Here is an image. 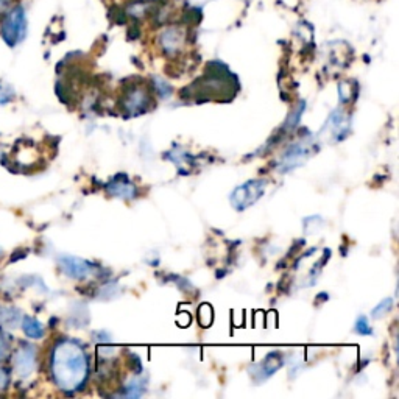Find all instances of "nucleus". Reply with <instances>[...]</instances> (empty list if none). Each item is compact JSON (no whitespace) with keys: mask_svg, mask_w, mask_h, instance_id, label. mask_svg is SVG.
Wrapping results in <instances>:
<instances>
[{"mask_svg":"<svg viewBox=\"0 0 399 399\" xmlns=\"http://www.w3.org/2000/svg\"><path fill=\"white\" fill-rule=\"evenodd\" d=\"M52 374L57 385L67 392L78 390L87 378V356L75 341H60L53 349Z\"/></svg>","mask_w":399,"mask_h":399,"instance_id":"f257e3e1","label":"nucleus"},{"mask_svg":"<svg viewBox=\"0 0 399 399\" xmlns=\"http://www.w3.org/2000/svg\"><path fill=\"white\" fill-rule=\"evenodd\" d=\"M265 186L267 182L262 180H251L248 182H245V184L234 189V192L231 194L229 197L231 204H233V207L237 211H245L246 207L254 204L264 195Z\"/></svg>","mask_w":399,"mask_h":399,"instance_id":"f03ea898","label":"nucleus"},{"mask_svg":"<svg viewBox=\"0 0 399 399\" xmlns=\"http://www.w3.org/2000/svg\"><path fill=\"white\" fill-rule=\"evenodd\" d=\"M25 30H27L25 13H23L20 6H16L3 20V25H2L3 39L10 45H16L25 36Z\"/></svg>","mask_w":399,"mask_h":399,"instance_id":"7ed1b4c3","label":"nucleus"},{"mask_svg":"<svg viewBox=\"0 0 399 399\" xmlns=\"http://www.w3.org/2000/svg\"><path fill=\"white\" fill-rule=\"evenodd\" d=\"M61 270L70 278H77V279H83L94 275L95 271V265H92L91 262L78 259V258H72V256H66L61 258L60 260Z\"/></svg>","mask_w":399,"mask_h":399,"instance_id":"20e7f679","label":"nucleus"},{"mask_svg":"<svg viewBox=\"0 0 399 399\" xmlns=\"http://www.w3.org/2000/svg\"><path fill=\"white\" fill-rule=\"evenodd\" d=\"M148 94L147 91L140 89V87H134V89L128 91L125 97V108L133 114H140L142 111H145L148 108Z\"/></svg>","mask_w":399,"mask_h":399,"instance_id":"39448f33","label":"nucleus"},{"mask_svg":"<svg viewBox=\"0 0 399 399\" xmlns=\"http://www.w3.org/2000/svg\"><path fill=\"white\" fill-rule=\"evenodd\" d=\"M106 189L109 195L123 200H133L136 197V186L126 177H117L109 182Z\"/></svg>","mask_w":399,"mask_h":399,"instance_id":"423d86ee","label":"nucleus"},{"mask_svg":"<svg viewBox=\"0 0 399 399\" xmlns=\"http://www.w3.org/2000/svg\"><path fill=\"white\" fill-rule=\"evenodd\" d=\"M324 128H326V130H329L335 139H337V138L343 139V138L346 136L348 130H349V125H348V120H346V116L343 114L340 109L334 111V114L329 117V120H328V123H326Z\"/></svg>","mask_w":399,"mask_h":399,"instance_id":"0eeeda50","label":"nucleus"},{"mask_svg":"<svg viewBox=\"0 0 399 399\" xmlns=\"http://www.w3.org/2000/svg\"><path fill=\"white\" fill-rule=\"evenodd\" d=\"M281 366H282V359L279 357V354H268L264 359V362L258 366V371L256 374H253V376H259V380H265L271 374H275Z\"/></svg>","mask_w":399,"mask_h":399,"instance_id":"6e6552de","label":"nucleus"},{"mask_svg":"<svg viewBox=\"0 0 399 399\" xmlns=\"http://www.w3.org/2000/svg\"><path fill=\"white\" fill-rule=\"evenodd\" d=\"M307 150L309 148L302 145V143H298V145L292 147L281 161V170H284V172L290 170L292 167L301 164V161H304V158L307 156Z\"/></svg>","mask_w":399,"mask_h":399,"instance_id":"1a4fd4ad","label":"nucleus"},{"mask_svg":"<svg viewBox=\"0 0 399 399\" xmlns=\"http://www.w3.org/2000/svg\"><path fill=\"white\" fill-rule=\"evenodd\" d=\"M161 45L164 52L167 53H175L181 49L182 45V35L181 31L177 28H169L165 30L164 33L161 35Z\"/></svg>","mask_w":399,"mask_h":399,"instance_id":"9d476101","label":"nucleus"},{"mask_svg":"<svg viewBox=\"0 0 399 399\" xmlns=\"http://www.w3.org/2000/svg\"><path fill=\"white\" fill-rule=\"evenodd\" d=\"M16 368L22 376H28L35 368V351L33 348L20 349L16 357Z\"/></svg>","mask_w":399,"mask_h":399,"instance_id":"9b49d317","label":"nucleus"},{"mask_svg":"<svg viewBox=\"0 0 399 399\" xmlns=\"http://www.w3.org/2000/svg\"><path fill=\"white\" fill-rule=\"evenodd\" d=\"M22 328H23V332H25L30 339H41L44 335L42 324L39 323L38 320H35V318H25V320H23Z\"/></svg>","mask_w":399,"mask_h":399,"instance_id":"f8f14e48","label":"nucleus"},{"mask_svg":"<svg viewBox=\"0 0 399 399\" xmlns=\"http://www.w3.org/2000/svg\"><path fill=\"white\" fill-rule=\"evenodd\" d=\"M212 318H214V314H212V307L209 304L200 306V309H198V321L201 323V326H204V328L211 326Z\"/></svg>","mask_w":399,"mask_h":399,"instance_id":"ddd939ff","label":"nucleus"},{"mask_svg":"<svg viewBox=\"0 0 399 399\" xmlns=\"http://www.w3.org/2000/svg\"><path fill=\"white\" fill-rule=\"evenodd\" d=\"M393 306V301L390 299V298H385V299H382L379 304L373 309V318H382L385 314H388V310L392 309Z\"/></svg>","mask_w":399,"mask_h":399,"instance_id":"4468645a","label":"nucleus"},{"mask_svg":"<svg viewBox=\"0 0 399 399\" xmlns=\"http://www.w3.org/2000/svg\"><path fill=\"white\" fill-rule=\"evenodd\" d=\"M356 332L360 335H371L373 334V328L370 326L366 317H359V320L356 323Z\"/></svg>","mask_w":399,"mask_h":399,"instance_id":"2eb2a0df","label":"nucleus"},{"mask_svg":"<svg viewBox=\"0 0 399 399\" xmlns=\"http://www.w3.org/2000/svg\"><path fill=\"white\" fill-rule=\"evenodd\" d=\"M339 95H340V100L341 101H349L351 99V86L348 81L341 83L340 87H339Z\"/></svg>","mask_w":399,"mask_h":399,"instance_id":"dca6fc26","label":"nucleus"},{"mask_svg":"<svg viewBox=\"0 0 399 399\" xmlns=\"http://www.w3.org/2000/svg\"><path fill=\"white\" fill-rule=\"evenodd\" d=\"M156 83H158V91L159 94H161V97H169V95L172 94V87L167 84L165 81H162V80H156Z\"/></svg>","mask_w":399,"mask_h":399,"instance_id":"f3484780","label":"nucleus"},{"mask_svg":"<svg viewBox=\"0 0 399 399\" xmlns=\"http://www.w3.org/2000/svg\"><path fill=\"white\" fill-rule=\"evenodd\" d=\"M6 384H8V374H6V371L0 370V388L6 387Z\"/></svg>","mask_w":399,"mask_h":399,"instance_id":"a211bd4d","label":"nucleus"},{"mask_svg":"<svg viewBox=\"0 0 399 399\" xmlns=\"http://www.w3.org/2000/svg\"><path fill=\"white\" fill-rule=\"evenodd\" d=\"M5 354H6V346H5V343L0 340V360L5 357Z\"/></svg>","mask_w":399,"mask_h":399,"instance_id":"6ab92c4d","label":"nucleus"}]
</instances>
